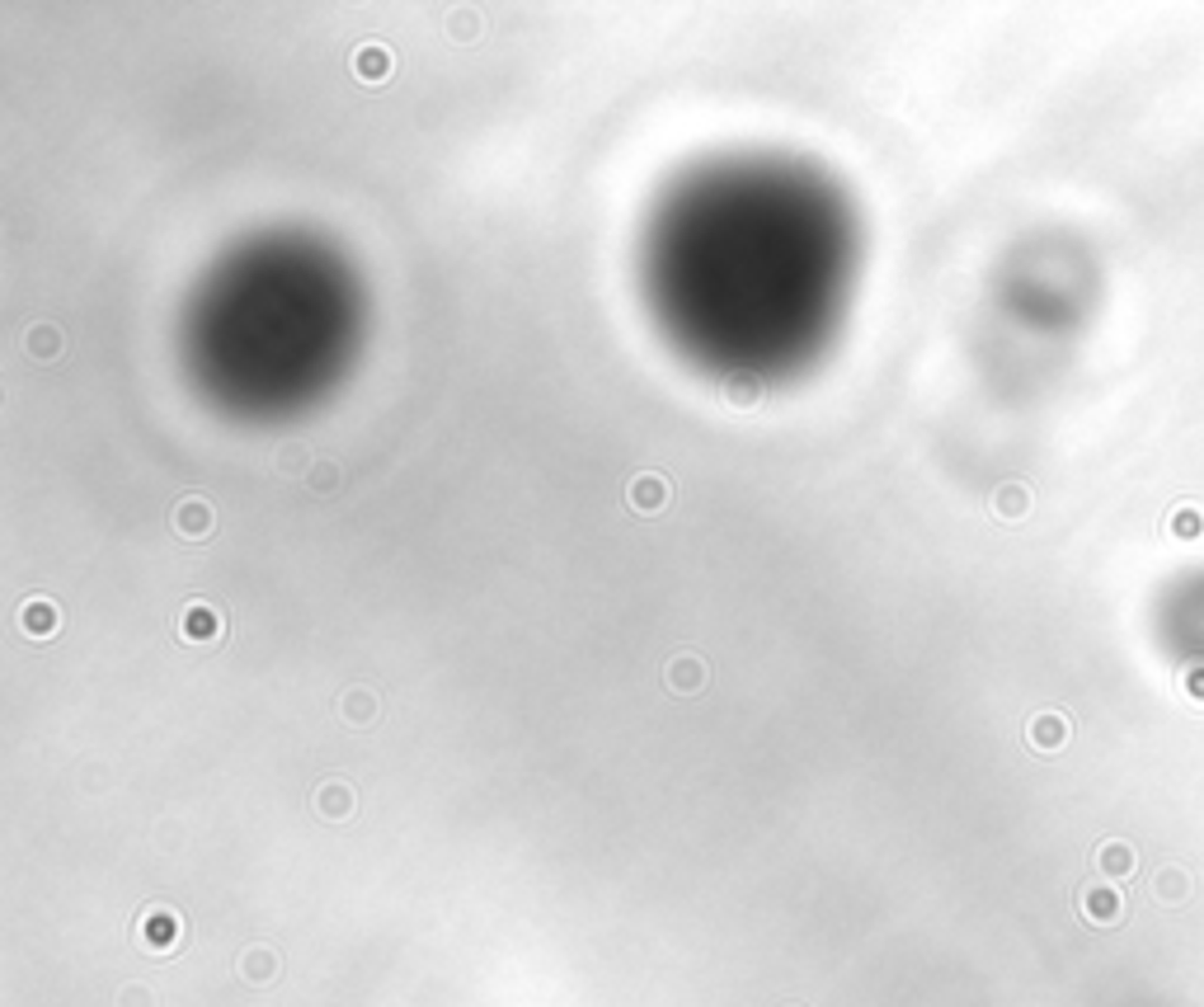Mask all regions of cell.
Here are the masks:
<instances>
[{
	"label": "cell",
	"mask_w": 1204,
	"mask_h": 1007,
	"mask_svg": "<svg viewBox=\"0 0 1204 1007\" xmlns=\"http://www.w3.org/2000/svg\"><path fill=\"white\" fill-rule=\"evenodd\" d=\"M1167 532H1172V537H1200V532H1204V518H1200L1195 509H1176V513H1172V523H1167Z\"/></svg>",
	"instance_id": "2e32d148"
},
{
	"label": "cell",
	"mask_w": 1204,
	"mask_h": 1007,
	"mask_svg": "<svg viewBox=\"0 0 1204 1007\" xmlns=\"http://www.w3.org/2000/svg\"><path fill=\"white\" fill-rule=\"evenodd\" d=\"M141 942H146V951H155V956L174 951V942H179V918L165 914V909H151V914L141 918Z\"/></svg>",
	"instance_id": "7a4b0ae2"
},
{
	"label": "cell",
	"mask_w": 1204,
	"mask_h": 1007,
	"mask_svg": "<svg viewBox=\"0 0 1204 1007\" xmlns=\"http://www.w3.org/2000/svg\"><path fill=\"white\" fill-rule=\"evenodd\" d=\"M179 631H184V640H221V635H226V631H221V617H216V612H212L207 603H193V607H188V612H184V626H179Z\"/></svg>",
	"instance_id": "30bf717a"
},
{
	"label": "cell",
	"mask_w": 1204,
	"mask_h": 1007,
	"mask_svg": "<svg viewBox=\"0 0 1204 1007\" xmlns=\"http://www.w3.org/2000/svg\"><path fill=\"white\" fill-rule=\"evenodd\" d=\"M1026 734H1031V744H1035V748L1054 753V748H1064V739H1068V720H1064L1059 711H1040V715L1031 720V729H1026Z\"/></svg>",
	"instance_id": "5b68a950"
},
{
	"label": "cell",
	"mask_w": 1204,
	"mask_h": 1007,
	"mask_svg": "<svg viewBox=\"0 0 1204 1007\" xmlns=\"http://www.w3.org/2000/svg\"><path fill=\"white\" fill-rule=\"evenodd\" d=\"M1097 862H1101V871H1106V876H1125V871L1134 867V853H1129L1125 843H1106Z\"/></svg>",
	"instance_id": "9a60e30c"
},
{
	"label": "cell",
	"mask_w": 1204,
	"mask_h": 1007,
	"mask_svg": "<svg viewBox=\"0 0 1204 1007\" xmlns=\"http://www.w3.org/2000/svg\"><path fill=\"white\" fill-rule=\"evenodd\" d=\"M354 787L349 782H325L321 791H316V810H321L325 820H349L354 815Z\"/></svg>",
	"instance_id": "277c9868"
},
{
	"label": "cell",
	"mask_w": 1204,
	"mask_h": 1007,
	"mask_svg": "<svg viewBox=\"0 0 1204 1007\" xmlns=\"http://www.w3.org/2000/svg\"><path fill=\"white\" fill-rule=\"evenodd\" d=\"M725 396H729L734 405H753V401H757V382H753V377H729V382H725Z\"/></svg>",
	"instance_id": "e0dca14e"
},
{
	"label": "cell",
	"mask_w": 1204,
	"mask_h": 1007,
	"mask_svg": "<svg viewBox=\"0 0 1204 1007\" xmlns=\"http://www.w3.org/2000/svg\"><path fill=\"white\" fill-rule=\"evenodd\" d=\"M19 626H24L29 635H38V640L57 635V603H47V598H29V603H24V612H19Z\"/></svg>",
	"instance_id": "ba28073f"
},
{
	"label": "cell",
	"mask_w": 1204,
	"mask_h": 1007,
	"mask_svg": "<svg viewBox=\"0 0 1204 1007\" xmlns=\"http://www.w3.org/2000/svg\"><path fill=\"white\" fill-rule=\"evenodd\" d=\"M1082 914L1092 918V923H1115V918H1120V895H1115V890H1101V885H1092V890L1082 895Z\"/></svg>",
	"instance_id": "4fadbf2b"
},
{
	"label": "cell",
	"mask_w": 1204,
	"mask_h": 1007,
	"mask_svg": "<svg viewBox=\"0 0 1204 1007\" xmlns=\"http://www.w3.org/2000/svg\"><path fill=\"white\" fill-rule=\"evenodd\" d=\"M354 71H358V80L382 85V80H391V71H396V57H391L387 43H363L354 52Z\"/></svg>",
	"instance_id": "6da1fadb"
},
{
	"label": "cell",
	"mask_w": 1204,
	"mask_h": 1007,
	"mask_svg": "<svg viewBox=\"0 0 1204 1007\" xmlns=\"http://www.w3.org/2000/svg\"><path fill=\"white\" fill-rule=\"evenodd\" d=\"M668 687H673V692H701V687H706V664H701L696 654H678V659L668 664Z\"/></svg>",
	"instance_id": "52a82bcc"
},
{
	"label": "cell",
	"mask_w": 1204,
	"mask_h": 1007,
	"mask_svg": "<svg viewBox=\"0 0 1204 1007\" xmlns=\"http://www.w3.org/2000/svg\"><path fill=\"white\" fill-rule=\"evenodd\" d=\"M307 485H311V490H335V485H340V466H335V462H316V466H311V476H307Z\"/></svg>",
	"instance_id": "ac0fdd59"
},
{
	"label": "cell",
	"mask_w": 1204,
	"mask_h": 1007,
	"mask_svg": "<svg viewBox=\"0 0 1204 1007\" xmlns=\"http://www.w3.org/2000/svg\"><path fill=\"white\" fill-rule=\"evenodd\" d=\"M24 344H29V354L38 358V363H47V358H57V349H62V335H57V326H33L29 335H24Z\"/></svg>",
	"instance_id": "5bb4252c"
},
{
	"label": "cell",
	"mask_w": 1204,
	"mask_h": 1007,
	"mask_svg": "<svg viewBox=\"0 0 1204 1007\" xmlns=\"http://www.w3.org/2000/svg\"><path fill=\"white\" fill-rule=\"evenodd\" d=\"M240 975H245V984H273L278 979V956L268 946H249L240 956Z\"/></svg>",
	"instance_id": "8fae6325"
},
{
	"label": "cell",
	"mask_w": 1204,
	"mask_h": 1007,
	"mask_svg": "<svg viewBox=\"0 0 1204 1007\" xmlns=\"http://www.w3.org/2000/svg\"><path fill=\"white\" fill-rule=\"evenodd\" d=\"M123 1007H151V998H146V989H141V984H127V989H123Z\"/></svg>",
	"instance_id": "d6986e66"
},
{
	"label": "cell",
	"mask_w": 1204,
	"mask_h": 1007,
	"mask_svg": "<svg viewBox=\"0 0 1204 1007\" xmlns=\"http://www.w3.org/2000/svg\"><path fill=\"white\" fill-rule=\"evenodd\" d=\"M212 527H216V518H212V504H207V499H184V504L174 509V532L188 537V542L207 537Z\"/></svg>",
	"instance_id": "3957f363"
},
{
	"label": "cell",
	"mask_w": 1204,
	"mask_h": 1007,
	"mask_svg": "<svg viewBox=\"0 0 1204 1007\" xmlns=\"http://www.w3.org/2000/svg\"><path fill=\"white\" fill-rule=\"evenodd\" d=\"M664 499H668V485L659 481V476H635L631 481V504L640 513H659L664 509Z\"/></svg>",
	"instance_id": "7c38bea8"
},
{
	"label": "cell",
	"mask_w": 1204,
	"mask_h": 1007,
	"mask_svg": "<svg viewBox=\"0 0 1204 1007\" xmlns=\"http://www.w3.org/2000/svg\"><path fill=\"white\" fill-rule=\"evenodd\" d=\"M340 715L349 725H372V720L382 715V701H377V692H368V687H354V692H344Z\"/></svg>",
	"instance_id": "9c48e42d"
},
{
	"label": "cell",
	"mask_w": 1204,
	"mask_h": 1007,
	"mask_svg": "<svg viewBox=\"0 0 1204 1007\" xmlns=\"http://www.w3.org/2000/svg\"><path fill=\"white\" fill-rule=\"evenodd\" d=\"M993 513L1007 518V523L1026 518V513H1031V490H1026L1021 481H1003L998 485V495H993Z\"/></svg>",
	"instance_id": "8992f818"
},
{
	"label": "cell",
	"mask_w": 1204,
	"mask_h": 1007,
	"mask_svg": "<svg viewBox=\"0 0 1204 1007\" xmlns=\"http://www.w3.org/2000/svg\"><path fill=\"white\" fill-rule=\"evenodd\" d=\"M457 38H476V24H471V15H457V24H448Z\"/></svg>",
	"instance_id": "ffe728a7"
}]
</instances>
